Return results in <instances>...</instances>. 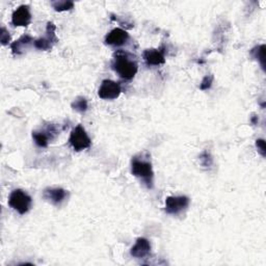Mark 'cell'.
Listing matches in <instances>:
<instances>
[{
    "mask_svg": "<svg viewBox=\"0 0 266 266\" xmlns=\"http://www.w3.org/2000/svg\"><path fill=\"white\" fill-rule=\"evenodd\" d=\"M200 160H201V163H202V165H204V167H210V165L212 164V162H213L211 155H210V153H208V152L202 153L201 156H200Z\"/></svg>",
    "mask_w": 266,
    "mask_h": 266,
    "instance_id": "d6986e66",
    "label": "cell"
},
{
    "mask_svg": "<svg viewBox=\"0 0 266 266\" xmlns=\"http://www.w3.org/2000/svg\"><path fill=\"white\" fill-rule=\"evenodd\" d=\"M143 57L148 65H160L165 62L164 51L162 49H148L143 53Z\"/></svg>",
    "mask_w": 266,
    "mask_h": 266,
    "instance_id": "7c38bea8",
    "label": "cell"
},
{
    "mask_svg": "<svg viewBox=\"0 0 266 266\" xmlns=\"http://www.w3.org/2000/svg\"><path fill=\"white\" fill-rule=\"evenodd\" d=\"M87 101L85 98L83 97H80V98H77L73 103H72V108L74 110H76V112L78 113H85L87 110Z\"/></svg>",
    "mask_w": 266,
    "mask_h": 266,
    "instance_id": "e0dca14e",
    "label": "cell"
},
{
    "mask_svg": "<svg viewBox=\"0 0 266 266\" xmlns=\"http://www.w3.org/2000/svg\"><path fill=\"white\" fill-rule=\"evenodd\" d=\"M265 49H266L265 45H260L255 47L251 51V54L254 56V58H256L260 62L264 71H265Z\"/></svg>",
    "mask_w": 266,
    "mask_h": 266,
    "instance_id": "9a60e30c",
    "label": "cell"
},
{
    "mask_svg": "<svg viewBox=\"0 0 266 266\" xmlns=\"http://www.w3.org/2000/svg\"><path fill=\"white\" fill-rule=\"evenodd\" d=\"M129 40V35L122 28H115L105 38V44L109 46H122Z\"/></svg>",
    "mask_w": 266,
    "mask_h": 266,
    "instance_id": "9c48e42d",
    "label": "cell"
},
{
    "mask_svg": "<svg viewBox=\"0 0 266 266\" xmlns=\"http://www.w3.org/2000/svg\"><path fill=\"white\" fill-rule=\"evenodd\" d=\"M55 29H56L55 25L52 23V22H49L47 24L46 35L43 38L35 41V47L39 50H44V51L51 49L54 44L57 42Z\"/></svg>",
    "mask_w": 266,
    "mask_h": 266,
    "instance_id": "52a82bcc",
    "label": "cell"
},
{
    "mask_svg": "<svg viewBox=\"0 0 266 266\" xmlns=\"http://www.w3.org/2000/svg\"><path fill=\"white\" fill-rule=\"evenodd\" d=\"M256 147H257L259 153L262 155L263 157H265L266 148H265V142H264V140H257V141H256Z\"/></svg>",
    "mask_w": 266,
    "mask_h": 266,
    "instance_id": "44dd1931",
    "label": "cell"
},
{
    "mask_svg": "<svg viewBox=\"0 0 266 266\" xmlns=\"http://www.w3.org/2000/svg\"><path fill=\"white\" fill-rule=\"evenodd\" d=\"M257 122H258V118L257 117H255V118H253L252 119V123L255 125V124H257Z\"/></svg>",
    "mask_w": 266,
    "mask_h": 266,
    "instance_id": "7402d4cb",
    "label": "cell"
},
{
    "mask_svg": "<svg viewBox=\"0 0 266 266\" xmlns=\"http://www.w3.org/2000/svg\"><path fill=\"white\" fill-rule=\"evenodd\" d=\"M31 42H32V38L30 36L26 35V36L21 37L19 40L12 43L11 48L13 50V53L17 54V55L22 54V52H23V49L26 48Z\"/></svg>",
    "mask_w": 266,
    "mask_h": 266,
    "instance_id": "4fadbf2b",
    "label": "cell"
},
{
    "mask_svg": "<svg viewBox=\"0 0 266 266\" xmlns=\"http://www.w3.org/2000/svg\"><path fill=\"white\" fill-rule=\"evenodd\" d=\"M0 40H2V44H3V45H5V46L8 45V44L10 43V41H11L10 32L5 27L2 28V34H0Z\"/></svg>",
    "mask_w": 266,
    "mask_h": 266,
    "instance_id": "ffe728a7",
    "label": "cell"
},
{
    "mask_svg": "<svg viewBox=\"0 0 266 266\" xmlns=\"http://www.w3.org/2000/svg\"><path fill=\"white\" fill-rule=\"evenodd\" d=\"M31 22V14L28 6L19 7L12 15L14 26H28Z\"/></svg>",
    "mask_w": 266,
    "mask_h": 266,
    "instance_id": "ba28073f",
    "label": "cell"
},
{
    "mask_svg": "<svg viewBox=\"0 0 266 266\" xmlns=\"http://www.w3.org/2000/svg\"><path fill=\"white\" fill-rule=\"evenodd\" d=\"M189 205V198L185 195L168 196L165 200V212L169 214H179Z\"/></svg>",
    "mask_w": 266,
    "mask_h": 266,
    "instance_id": "8992f818",
    "label": "cell"
},
{
    "mask_svg": "<svg viewBox=\"0 0 266 266\" xmlns=\"http://www.w3.org/2000/svg\"><path fill=\"white\" fill-rule=\"evenodd\" d=\"M69 143L77 152L90 148L92 145L91 139L88 138L86 131L81 125H78L73 129L69 139Z\"/></svg>",
    "mask_w": 266,
    "mask_h": 266,
    "instance_id": "277c9868",
    "label": "cell"
},
{
    "mask_svg": "<svg viewBox=\"0 0 266 266\" xmlns=\"http://www.w3.org/2000/svg\"><path fill=\"white\" fill-rule=\"evenodd\" d=\"M122 93V88L119 82L105 79L102 81L98 91V96L103 100H114L119 98Z\"/></svg>",
    "mask_w": 266,
    "mask_h": 266,
    "instance_id": "5b68a950",
    "label": "cell"
},
{
    "mask_svg": "<svg viewBox=\"0 0 266 266\" xmlns=\"http://www.w3.org/2000/svg\"><path fill=\"white\" fill-rule=\"evenodd\" d=\"M213 82V76L212 75H207L204 77V79L202 80L201 84H200V88H201L202 91H206L208 88L211 87Z\"/></svg>",
    "mask_w": 266,
    "mask_h": 266,
    "instance_id": "ac0fdd59",
    "label": "cell"
},
{
    "mask_svg": "<svg viewBox=\"0 0 266 266\" xmlns=\"http://www.w3.org/2000/svg\"><path fill=\"white\" fill-rule=\"evenodd\" d=\"M112 68L125 80L133 79L139 71L138 62L131 59L129 54L125 51H118L115 53Z\"/></svg>",
    "mask_w": 266,
    "mask_h": 266,
    "instance_id": "6da1fadb",
    "label": "cell"
},
{
    "mask_svg": "<svg viewBox=\"0 0 266 266\" xmlns=\"http://www.w3.org/2000/svg\"><path fill=\"white\" fill-rule=\"evenodd\" d=\"M32 200L28 193L22 189H15L9 197V205L19 214H25L31 207Z\"/></svg>",
    "mask_w": 266,
    "mask_h": 266,
    "instance_id": "3957f363",
    "label": "cell"
},
{
    "mask_svg": "<svg viewBox=\"0 0 266 266\" xmlns=\"http://www.w3.org/2000/svg\"><path fill=\"white\" fill-rule=\"evenodd\" d=\"M150 251H151L150 241L147 238L140 237L137 239L136 245L131 248L130 254L132 257L141 259L148 256L150 254Z\"/></svg>",
    "mask_w": 266,
    "mask_h": 266,
    "instance_id": "8fae6325",
    "label": "cell"
},
{
    "mask_svg": "<svg viewBox=\"0 0 266 266\" xmlns=\"http://www.w3.org/2000/svg\"><path fill=\"white\" fill-rule=\"evenodd\" d=\"M51 6L56 12L70 11L74 8V4L72 2H69V0H59V2H52Z\"/></svg>",
    "mask_w": 266,
    "mask_h": 266,
    "instance_id": "2e32d148",
    "label": "cell"
},
{
    "mask_svg": "<svg viewBox=\"0 0 266 266\" xmlns=\"http://www.w3.org/2000/svg\"><path fill=\"white\" fill-rule=\"evenodd\" d=\"M50 132H52V130ZM50 132L49 130L32 132V139L35 140L36 145L40 148H47L49 144V139H51V135H48Z\"/></svg>",
    "mask_w": 266,
    "mask_h": 266,
    "instance_id": "5bb4252c",
    "label": "cell"
},
{
    "mask_svg": "<svg viewBox=\"0 0 266 266\" xmlns=\"http://www.w3.org/2000/svg\"><path fill=\"white\" fill-rule=\"evenodd\" d=\"M66 191L62 188H47L43 192V197L54 206L60 205L66 197Z\"/></svg>",
    "mask_w": 266,
    "mask_h": 266,
    "instance_id": "30bf717a",
    "label": "cell"
},
{
    "mask_svg": "<svg viewBox=\"0 0 266 266\" xmlns=\"http://www.w3.org/2000/svg\"><path fill=\"white\" fill-rule=\"evenodd\" d=\"M131 173L138 178L142 179L148 188L153 187L154 173L151 162L135 157L131 161Z\"/></svg>",
    "mask_w": 266,
    "mask_h": 266,
    "instance_id": "7a4b0ae2",
    "label": "cell"
}]
</instances>
